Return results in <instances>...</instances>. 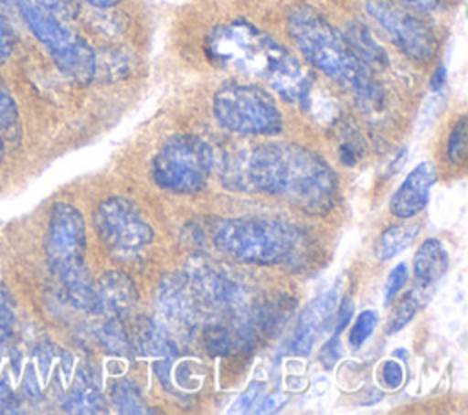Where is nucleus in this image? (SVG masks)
<instances>
[{"instance_id":"18","label":"nucleus","mask_w":468,"mask_h":415,"mask_svg":"<svg viewBox=\"0 0 468 415\" xmlns=\"http://www.w3.org/2000/svg\"><path fill=\"white\" fill-rule=\"evenodd\" d=\"M419 234L417 223H400L388 227L375 241V256L377 260H391L400 250H404Z\"/></svg>"},{"instance_id":"26","label":"nucleus","mask_w":468,"mask_h":415,"mask_svg":"<svg viewBox=\"0 0 468 415\" xmlns=\"http://www.w3.org/2000/svg\"><path fill=\"white\" fill-rule=\"evenodd\" d=\"M265 386L260 382H252L247 391L238 399V402L234 404V408L230 411L234 413H256L263 397H265Z\"/></svg>"},{"instance_id":"7","label":"nucleus","mask_w":468,"mask_h":415,"mask_svg":"<svg viewBox=\"0 0 468 415\" xmlns=\"http://www.w3.org/2000/svg\"><path fill=\"white\" fill-rule=\"evenodd\" d=\"M214 115L221 126L236 133L274 135L283 119L274 99L254 84H225L214 95Z\"/></svg>"},{"instance_id":"24","label":"nucleus","mask_w":468,"mask_h":415,"mask_svg":"<svg viewBox=\"0 0 468 415\" xmlns=\"http://www.w3.org/2000/svg\"><path fill=\"white\" fill-rule=\"evenodd\" d=\"M375 325H377V313L371 311V309L362 311V313L356 316V320H355V324H353V327H351V331H349V346H351L353 349L362 347V344H364V342L371 336V333L375 331Z\"/></svg>"},{"instance_id":"10","label":"nucleus","mask_w":468,"mask_h":415,"mask_svg":"<svg viewBox=\"0 0 468 415\" xmlns=\"http://www.w3.org/2000/svg\"><path fill=\"white\" fill-rule=\"evenodd\" d=\"M366 11L406 57L426 62L435 55L439 44L435 33L404 5L393 0H367Z\"/></svg>"},{"instance_id":"23","label":"nucleus","mask_w":468,"mask_h":415,"mask_svg":"<svg viewBox=\"0 0 468 415\" xmlns=\"http://www.w3.org/2000/svg\"><path fill=\"white\" fill-rule=\"evenodd\" d=\"M16 325V311H15V302L0 280V342H5L7 338L13 336Z\"/></svg>"},{"instance_id":"12","label":"nucleus","mask_w":468,"mask_h":415,"mask_svg":"<svg viewBox=\"0 0 468 415\" xmlns=\"http://www.w3.org/2000/svg\"><path fill=\"white\" fill-rule=\"evenodd\" d=\"M448 269V252L442 241L428 238L413 256V274L415 285L411 294L422 305L430 300L435 285L444 276Z\"/></svg>"},{"instance_id":"17","label":"nucleus","mask_w":468,"mask_h":415,"mask_svg":"<svg viewBox=\"0 0 468 415\" xmlns=\"http://www.w3.org/2000/svg\"><path fill=\"white\" fill-rule=\"evenodd\" d=\"M64 410L71 413H101L106 411L104 408V399L95 384V380L90 375L79 373L73 388L69 389L66 400H64Z\"/></svg>"},{"instance_id":"1","label":"nucleus","mask_w":468,"mask_h":415,"mask_svg":"<svg viewBox=\"0 0 468 415\" xmlns=\"http://www.w3.org/2000/svg\"><path fill=\"white\" fill-rule=\"evenodd\" d=\"M229 185L283 197L291 205L322 214L336 199L338 179L314 152L294 143H269L250 150L227 170Z\"/></svg>"},{"instance_id":"8","label":"nucleus","mask_w":468,"mask_h":415,"mask_svg":"<svg viewBox=\"0 0 468 415\" xmlns=\"http://www.w3.org/2000/svg\"><path fill=\"white\" fill-rule=\"evenodd\" d=\"M212 150L197 135H177L163 144L152 161L155 185L177 194H194L207 186L212 170Z\"/></svg>"},{"instance_id":"21","label":"nucleus","mask_w":468,"mask_h":415,"mask_svg":"<svg viewBox=\"0 0 468 415\" xmlns=\"http://www.w3.org/2000/svg\"><path fill=\"white\" fill-rule=\"evenodd\" d=\"M0 132H4L11 139H16L20 135L18 108L2 79H0Z\"/></svg>"},{"instance_id":"36","label":"nucleus","mask_w":468,"mask_h":415,"mask_svg":"<svg viewBox=\"0 0 468 415\" xmlns=\"http://www.w3.org/2000/svg\"><path fill=\"white\" fill-rule=\"evenodd\" d=\"M84 2H88V4H91L95 7H101V9H106V7L117 5L121 0H84Z\"/></svg>"},{"instance_id":"6","label":"nucleus","mask_w":468,"mask_h":415,"mask_svg":"<svg viewBox=\"0 0 468 415\" xmlns=\"http://www.w3.org/2000/svg\"><path fill=\"white\" fill-rule=\"evenodd\" d=\"M15 5L29 31L66 75L79 82L93 79L97 71V57L82 37L64 26L58 16L38 7L33 0H15Z\"/></svg>"},{"instance_id":"29","label":"nucleus","mask_w":468,"mask_h":415,"mask_svg":"<svg viewBox=\"0 0 468 415\" xmlns=\"http://www.w3.org/2000/svg\"><path fill=\"white\" fill-rule=\"evenodd\" d=\"M207 346L214 353H229L230 347H234V338L230 336V331L216 325L207 331Z\"/></svg>"},{"instance_id":"15","label":"nucleus","mask_w":468,"mask_h":415,"mask_svg":"<svg viewBox=\"0 0 468 415\" xmlns=\"http://www.w3.org/2000/svg\"><path fill=\"white\" fill-rule=\"evenodd\" d=\"M186 282L196 294H199L205 302L216 305H234L232 302L239 294V291L229 278L221 276V272L208 265H194Z\"/></svg>"},{"instance_id":"16","label":"nucleus","mask_w":468,"mask_h":415,"mask_svg":"<svg viewBox=\"0 0 468 415\" xmlns=\"http://www.w3.org/2000/svg\"><path fill=\"white\" fill-rule=\"evenodd\" d=\"M95 289L99 298V311L124 313L135 305V285L122 272H106Z\"/></svg>"},{"instance_id":"39","label":"nucleus","mask_w":468,"mask_h":415,"mask_svg":"<svg viewBox=\"0 0 468 415\" xmlns=\"http://www.w3.org/2000/svg\"><path fill=\"white\" fill-rule=\"evenodd\" d=\"M2 157H4V143L0 139V161H2Z\"/></svg>"},{"instance_id":"11","label":"nucleus","mask_w":468,"mask_h":415,"mask_svg":"<svg viewBox=\"0 0 468 415\" xmlns=\"http://www.w3.org/2000/svg\"><path fill=\"white\" fill-rule=\"evenodd\" d=\"M437 181V170L433 163H419L400 183L389 199V210L393 216L408 219L422 212L430 201V192Z\"/></svg>"},{"instance_id":"33","label":"nucleus","mask_w":468,"mask_h":415,"mask_svg":"<svg viewBox=\"0 0 468 415\" xmlns=\"http://www.w3.org/2000/svg\"><path fill=\"white\" fill-rule=\"evenodd\" d=\"M342 351H340V340L336 335H333L331 340H327L320 351V360L324 362L325 367H331L338 358H340Z\"/></svg>"},{"instance_id":"20","label":"nucleus","mask_w":468,"mask_h":415,"mask_svg":"<svg viewBox=\"0 0 468 415\" xmlns=\"http://www.w3.org/2000/svg\"><path fill=\"white\" fill-rule=\"evenodd\" d=\"M112 399L121 413H150L141 391L130 380H117L112 386Z\"/></svg>"},{"instance_id":"5","label":"nucleus","mask_w":468,"mask_h":415,"mask_svg":"<svg viewBox=\"0 0 468 415\" xmlns=\"http://www.w3.org/2000/svg\"><path fill=\"white\" fill-rule=\"evenodd\" d=\"M219 252L245 263H278L292 256L300 245L296 227L271 218H232L214 229Z\"/></svg>"},{"instance_id":"38","label":"nucleus","mask_w":468,"mask_h":415,"mask_svg":"<svg viewBox=\"0 0 468 415\" xmlns=\"http://www.w3.org/2000/svg\"><path fill=\"white\" fill-rule=\"evenodd\" d=\"M9 4H15V0H0V7H4V5H9Z\"/></svg>"},{"instance_id":"34","label":"nucleus","mask_w":468,"mask_h":415,"mask_svg":"<svg viewBox=\"0 0 468 415\" xmlns=\"http://www.w3.org/2000/svg\"><path fill=\"white\" fill-rule=\"evenodd\" d=\"M15 46V35L11 26L0 16V60L7 59Z\"/></svg>"},{"instance_id":"28","label":"nucleus","mask_w":468,"mask_h":415,"mask_svg":"<svg viewBox=\"0 0 468 415\" xmlns=\"http://www.w3.org/2000/svg\"><path fill=\"white\" fill-rule=\"evenodd\" d=\"M408 265L406 263H399L395 265V269H391L388 280H386V287H384V302L389 303L395 294L404 287V283L408 282Z\"/></svg>"},{"instance_id":"22","label":"nucleus","mask_w":468,"mask_h":415,"mask_svg":"<svg viewBox=\"0 0 468 415\" xmlns=\"http://www.w3.org/2000/svg\"><path fill=\"white\" fill-rule=\"evenodd\" d=\"M99 340L101 344L104 346L106 351L110 353H115V355H124L128 353L130 349V342H128V336L122 329V325L115 320L112 322H106L101 331H99Z\"/></svg>"},{"instance_id":"32","label":"nucleus","mask_w":468,"mask_h":415,"mask_svg":"<svg viewBox=\"0 0 468 415\" xmlns=\"http://www.w3.org/2000/svg\"><path fill=\"white\" fill-rule=\"evenodd\" d=\"M351 316H353V302L346 296L342 298L338 309H336V322H335V335L338 336L346 325L351 322Z\"/></svg>"},{"instance_id":"13","label":"nucleus","mask_w":468,"mask_h":415,"mask_svg":"<svg viewBox=\"0 0 468 415\" xmlns=\"http://www.w3.org/2000/svg\"><path fill=\"white\" fill-rule=\"evenodd\" d=\"M159 313L172 327L190 329L196 324L197 311L192 291L183 276L166 278L159 291Z\"/></svg>"},{"instance_id":"19","label":"nucleus","mask_w":468,"mask_h":415,"mask_svg":"<svg viewBox=\"0 0 468 415\" xmlns=\"http://www.w3.org/2000/svg\"><path fill=\"white\" fill-rule=\"evenodd\" d=\"M344 38L347 40V44L351 46V49L355 51V55L371 69L373 66H382L386 64V53L380 48V44H377V40L373 38V35L367 31V27H364L362 24H353L349 26L347 33L344 35Z\"/></svg>"},{"instance_id":"3","label":"nucleus","mask_w":468,"mask_h":415,"mask_svg":"<svg viewBox=\"0 0 468 415\" xmlns=\"http://www.w3.org/2000/svg\"><path fill=\"white\" fill-rule=\"evenodd\" d=\"M287 33L311 66L347 86L366 104L380 101V88L371 69L355 55L342 33H338L316 9L294 5L287 13Z\"/></svg>"},{"instance_id":"35","label":"nucleus","mask_w":468,"mask_h":415,"mask_svg":"<svg viewBox=\"0 0 468 415\" xmlns=\"http://www.w3.org/2000/svg\"><path fill=\"white\" fill-rule=\"evenodd\" d=\"M399 2H404V4L422 9V11H431V9L439 7V4H441V0H399Z\"/></svg>"},{"instance_id":"31","label":"nucleus","mask_w":468,"mask_h":415,"mask_svg":"<svg viewBox=\"0 0 468 415\" xmlns=\"http://www.w3.org/2000/svg\"><path fill=\"white\" fill-rule=\"evenodd\" d=\"M380 377H382L384 384H386L389 389H397V388H400V384H402V380H404V369H402L400 362H397V360H386V362L382 364Z\"/></svg>"},{"instance_id":"30","label":"nucleus","mask_w":468,"mask_h":415,"mask_svg":"<svg viewBox=\"0 0 468 415\" xmlns=\"http://www.w3.org/2000/svg\"><path fill=\"white\" fill-rule=\"evenodd\" d=\"M38 7L58 18H69L77 13V0H33Z\"/></svg>"},{"instance_id":"9","label":"nucleus","mask_w":468,"mask_h":415,"mask_svg":"<svg viewBox=\"0 0 468 415\" xmlns=\"http://www.w3.org/2000/svg\"><path fill=\"white\" fill-rule=\"evenodd\" d=\"M93 225L106 249L121 260L135 256L154 238V230L139 207L126 197L101 201L93 212Z\"/></svg>"},{"instance_id":"14","label":"nucleus","mask_w":468,"mask_h":415,"mask_svg":"<svg viewBox=\"0 0 468 415\" xmlns=\"http://www.w3.org/2000/svg\"><path fill=\"white\" fill-rule=\"evenodd\" d=\"M336 307V291L331 289L309 303L302 313L296 335L292 338V351L296 355H309L318 335L327 327L329 316Z\"/></svg>"},{"instance_id":"27","label":"nucleus","mask_w":468,"mask_h":415,"mask_svg":"<svg viewBox=\"0 0 468 415\" xmlns=\"http://www.w3.org/2000/svg\"><path fill=\"white\" fill-rule=\"evenodd\" d=\"M419 307H420V303L415 300V296L411 293L406 294V298L395 309V314H393V318H391V322L388 325V333L391 335V333L402 329L408 322H411V318L415 316Z\"/></svg>"},{"instance_id":"25","label":"nucleus","mask_w":468,"mask_h":415,"mask_svg":"<svg viewBox=\"0 0 468 415\" xmlns=\"http://www.w3.org/2000/svg\"><path fill=\"white\" fill-rule=\"evenodd\" d=\"M466 117H461L453 128H452V133H450V139H448V159L453 163V165H459L464 161L466 157Z\"/></svg>"},{"instance_id":"37","label":"nucleus","mask_w":468,"mask_h":415,"mask_svg":"<svg viewBox=\"0 0 468 415\" xmlns=\"http://www.w3.org/2000/svg\"><path fill=\"white\" fill-rule=\"evenodd\" d=\"M442 80H444V68H437V71H435V77H433V88H439V86H442Z\"/></svg>"},{"instance_id":"2","label":"nucleus","mask_w":468,"mask_h":415,"mask_svg":"<svg viewBox=\"0 0 468 415\" xmlns=\"http://www.w3.org/2000/svg\"><path fill=\"white\" fill-rule=\"evenodd\" d=\"M207 51L218 64L263 80L289 102L309 101L311 79L300 60L249 22L218 26L207 38Z\"/></svg>"},{"instance_id":"4","label":"nucleus","mask_w":468,"mask_h":415,"mask_svg":"<svg viewBox=\"0 0 468 415\" xmlns=\"http://www.w3.org/2000/svg\"><path fill=\"white\" fill-rule=\"evenodd\" d=\"M46 256L69 302L84 311H99L95 283L84 263L86 227L77 207L66 201L53 205L46 232Z\"/></svg>"}]
</instances>
